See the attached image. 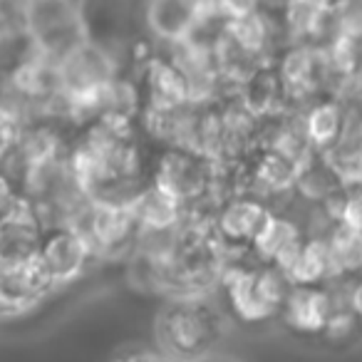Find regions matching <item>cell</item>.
Returning <instances> with one entry per match:
<instances>
[{"label": "cell", "instance_id": "6da1fadb", "mask_svg": "<svg viewBox=\"0 0 362 362\" xmlns=\"http://www.w3.org/2000/svg\"><path fill=\"white\" fill-rule=\"evenodd\" d=\"M156 347L176 362L211 355L226 332V315L206 296H176L156 315Z\"/></svg>", "mask_w": 362, "mask_h": 362}, {"label": "cell", "instance_id": "7a4b0ae2", "mask_svg": "<svg viewBox=\"0 0 362 362\" xmlns=\"http://www.w3.org/2000/svg\"><path fill=\"white\" fill-rule=\"evenodd\" d=\"M228 313L246 325H261L278 320L283 303L291 291V283L278 268L263 263L226 261L218 276Z\"/></svg>", "mask_w": 362, "mask_h": 362}, {"label": "cell", "instance_id": "3957f363", "mask_svg": "<svg viewBox=\"0 0 362 362\" xmlns=\"http://www.w3.org/2000/svg\"><path fill=\"white\" fill-rule=\"evenodd\" d=\"M23 28L28 42L52 60L87 40L80 0H25Z\"/></svg>", "mask_w": 362, "mask_h": 362}, {"label": "cell", "instance_id": "277c9868", "mask_svg": "<svg viewBox=\"0 0 362 362\" xmlns=\"http://www.w3.org/2000/svg\"><path fill=\"white\" fill-rule=\"evenodd\" d=\"M216 161L187 146H164L151 166V184L184 206L204 202L214 194Z\"/></svg>", "mask_w": 362, "mask_h": 362}, {"label": "cell", "instance_id": "5b68a950", "mask_svg": "<svg viewBox=\"0 0 362 362\" xmlns=\"http://www.w3.org/2000/svg\"><path fill=\"white\" fill-rule=\"evenodd\" d=\"M37 258L45 266L52 286L60 288L77 281L97 256L82 228L72 223H52V226H45Z\"/></svg>", "mask_w": 362, "mask_h": 362}, {"label": "cell", "instance_id": "8992f818", "mask_svg": "<svg viewBox=\"0 0 362 362\" xmlns=\"http://www.w3.org/2000/svg\"><path fill=\"white\" fill-rule=\"evenodd\" d=\"M72 226L82 228L90 238L95 256H119L139 236L132 204H110V202H87Z\"/></svg>", "mask_w": 362, "mask_h": 362}, {"label": "cell", "instance_id": "52a82bcc", "mask_svg": "<svg viewBox=\"0 0 362 362\" xmlns=\"http://www.w3.org/2000/svg\"><path fill=\"white\" fill-rule=\"evenodd\" d=\"M273 209L266 199L256 194H236L218 204L216 214L211 216L214 238L226 251H246L251 248L253 238L268 221Z\"/></svg>", "mask_w": 362, "mask_h": 362}, {"label": "cell", "instance_id": "ba28073f", "mask_svg": "<svg viewBox=\"0 0 362 362\" xmlns=\"http://www.w3.org/2000/svg\"><path fill=\"white\" fill-rule=\"evenodd\" d=\"M52 291L50 276L40 258H23V261H0V317L21 315L35 308Z\"/></svg>", "mask_w": 362, "mask_h": 362}, {"label": "cell", "instance_id": "9c48e42d", "mask_svg": "<svg viewBox=\"0 0 362 362\" xmlns=\"http://www.w3.org/2000/svg\"><path fill=\"white\" fill-rule=\"evenodd\" d=\"M337 300L330 286H291L278 320L298 337H320Z\"/></svg>", "mask_w": 362, "mask_h": 362}, {"label": "cell", "instance_id": "30bf717a", "mask_svg": "<svg viewBox=\"0 0 362 362\" xmlns=\"http://www.w3.org/2000/svg\"><path fill=\"white\" fill-rule=\"evenodd\" d=\"M276 70L283 82L288 102L310 100L327 77L322 50L308 45V42H296L293 47H288L278 60Z\"/></svg>", "mask_w": 362, "mask_h": 362}, {"label": "cell", "instance_id": "8fae6325", "mask_svg": "<svg viewBox=\"0 0 362 362\" xmlns=\"http://www.w3.org/2000/svg\"><path fill=\"white\" fill-rule=\"evenodd\" d=\"M303 241H305V228L296 218L273 211L268 216V221L263 223V228L258 231V236L253 238L251 248H248V256L256 263L273 266L281 273H286V268L296 258Z\"/></svg>", "mask_w": 362, "mask_h": 362}, {"label": "cell", "instance_id": "7c38bea8", "mask_svg": "<svg viewBox=\"0 0 362 362\" xmlns=\"http://www.w3.org/2000/svg\"><path fill=\"white\" fill-rule=\"evenodd\" d=\"M246 179L251 181V189H256L258 197H281V194H291L296 189L298 171L300 166L291 159V156L281 154L278 149L271 146H256L251 154L246 156Z\"/></svg>", "mask_w": 362, "mask_h": 362}, {"label": "cell", "instance_id": "4fadbf2b", "mask_svg": "<svg viewBox=\"0 0 362 362\" xmlns=\"http://www.w3.org/2000/svg\"><path fill=\"white\" fill-rule=\"evenodd\" d=\"M144 92L149 110H181L194 105L192 85L171 57H149L144 62Z\"/></svg>", "mask_w": 362, "mask_h": 362}, {"label": "cell", "instance_id": "5bb4252c", "mask_svg": "<svg viewBox=\"0 0 362 362\" xmlns=\"http://www.w3.org/2000/svg\"><path fill=\"white\" fill-rule=\"evenodd\" d=\"M132 211H134L139 233H146V236H169L179 231V226L189 216V206L161 192L151 181L144 184L139 194L132 199Z\"/></svg>", "mask_w": 362, "mask_h": 362}, {"label": "cell", "instance_id": "9a60e30c", "mask_svg": "<svg viewBox=\"0 0 362 362\" xmlns=\"http://www.w3.org/2000/svg\"><path fill=\"white\" fill-rule=\"evenodd\" d=\"M45 221L28 199L0 221V261H23L37 256Z\"/></svg>", "mask_w": 362, "mask_h": 362}, {"label": "cell", "instance_id": "2e32d148", "mask_svg": "<svg viewBox=\"0 0 362 362\" xmlns=\"http://www.w3.org/2000/svg\"><path fill=\"white\" fill-rule=\"evenodd\" d=\"M202 16V0H146V28L159 40L176 45L192 37Z\"/></svg>", "mask_w": 362, "mask_h": 362}, {"label": "cell", "instance_id": "e0dca14e", "mask_svg": "<svg viewBox=\"0 0 362 362\" xmlns=\"http://www.w3.org/2000/svg\"><path fill=\"white\" fill-rule=\"evenodd\" d=\"M238 102L258 119H268L286 110V90L278 77L276 65H258L246 80L238 85Z\"/></svg>", "mask_w": 362, "mask_h": 362}, {"label": "cell", "instance_id": "ac0fdd59", "mask_svg": "<svg viewBox=\"0 0 362 362\" xmlns=\"http://www.w3.org/2000/svg\"><path fill=\"white\" fill-rule=\"evenodd\" d=\"M283 276L288 278L291 286H330V283H335L337 276L325 233L305 236V241L298 248L296 258L291 261Z\"/></svg>", "mask_w": 362, "mask_h": 362}, {"label": "cell", "instance_id": "d6986e66", "mask_svg": "<svg viewBox=\"0 0 362 362\" xmlns=\"http://www.w3.org/2000/svg\"><path fill=\"white\" fill-rule=\"evenodd\" d=\"M303 132H305L308 144L315 154L327 151L332 144L340 141V136L347 129V112L340 100H320L313 102L300 117Z\"/></svg>", "mask_w": 362, "mask_h": 362}, {"label": "cell", "instance_id": "ffe728a7", "mask_svg": "<svg viewBox=\"0 0 362 362\" xmlns=\"http://www.w3.org/2000/svg\"><path fill=\"white\" fill-rule=\"evenodd\" d=\"M320 156L345 189L362 187V122L347 124L340 141L322 151Z\"/></svg>", "mask_w": 362, "mask_h": 362}, {"label": "cell", "instance_id": "44dd1931", "mask_svg": "<svg viewBox=\"0 0 362 362\" xmlns=\"http://www.w3.org/2000/svg\"><path fill=\"white\" fill-rule=\"evenodd\" d=\"M223 37L231 42L236 50H241L243 55H248L251 60L263 62L261 57L266 55L268 45H271V21L266 13H261V8L248 16L231 18L223 25Z\"/></svg>", "mask_w": 362, "mask_h": 362}, {"label": "cell", "instance_id": "7402d4cb", "mask_svg": "<svg viewBox=\"0 0 362 362\" xmlns=\"http://www.w3.org/2000/svg\"><path fill=\"white\" fill-rule=\"evenodd\" d=\"M337 281H355L362 276V231L332 223L325 233Z\"/></svg>", "mask_w": 362, "mask_h": 362}, {"label": "cell", "instance_id": "603a6c76", "mask_svg": "<svg viewBox=\"0 0 362 362\" xmlns=\"http://www.w3.org/2000/svg\"><path fill=\"white\" fill-rule=\"evenodd\" d=\"M322 209L327 211L332 223H342V226L362 231V187L340 189L322 204Z\"/></svg>", "mask_w": 362, "mask_h": 362}, {"label": "cell", "instance_id": "cb8c5ba5", "mask_svg": "<svg viewBox=\"0 0 362 362\" xmlns=\"http://www.w3.org/2000/svg\"><path fill=\"white\" fill-rule=\"evenodd\" d=\"M362 335V325L360 320L355 317V313L350 310L347 305L337 303L335 310L330 313L325 327L320 332V340L330 347H347Z\"/></svg>", "mask_w": 362, "mask_h": 362}, {"label": "cell", "instance_id": "d4e9b609", "mask_svg": "<svg viewBox=\"0 0 362 362\" xmlns=\"http://www.w3.org/2000/svg\"><path fill=\"white\" fill-rule=\"evenodd\" d=\"M23 189H21V181L18 176L13 174L11 169L0 164V221L6 216H11L18 206L23 204Z\"/></svg>", "mask_w": 362, "mask_h": 362}, {"label": "cell", "instance_id": "484cf974", "mask_svg": "<svg viewBox=\"0 0 362 362\" xmlns=\"http://www.w3.org/2000/svg\"><path fill=\"white\" fill-rule=\"evenodd\" d=\"M110 362H176L164 350L151 345H129L122 352H117Z\"/></svg>", "mask_w": 362, "mask_h": 362}, {"label": "cell", "instance_id": "4316f807", "mask_svg": "<svg viewBox=\"0 0 362 362\" xmlns=\"http://www.w3.org/2000/svg\"><path fill=\"white\" fill-rule=\"evenodd\" d=\"M21 132H23L21 122H16L8 112L0 110V164L11 156V151H13V146H16Z\"/></svg>", "mask_w": 362, "mask_h": 362}, {"label": "cell", "instance_id": "83f0119b", "mask_svg": "<svg viewBox=\"0 0 362 362\" xmlns=\"http://www.w3.org/2000/svg\"><path fill=\"white\" fill-rule=\"evenodd\" d=\"M214 6L218 8V13H221L226 21H231V18H241V16H248V13L258 11L261 0H214Z\"/></svg>", "mask_w": 362, "mask_h": 362}, {"label": "cell", "instance_id": "f1b7e54d", "mask_svg": "<svg viewBox=\"0 0 362 362\" xmlns=\"http://www.w3.org/2000/svg\"><path fill=\"white\" fill-rule=\"evenodd\" d=\"M347 308H350L352 313H355V317L360 320L362 325V276L355 278V281H350V288H347Z\"/></svg>", "mask_w": 362, "mask_h": 362}, {"label": "cell", "instance_id": "f546056e", "mask_svg": "<svg viewBox=\"0 0 362 362\" xmlns=\"http://www.w3.org/2000/svg\"><path fill=\"white\" fill-rule=\"evenodd\" d=\"M197 362H238L236 357H228V355H206V357H202V360H197Z\"/></svg>", "mask_w": 362, "mask_h": 362}]
</instances>
